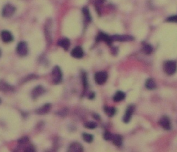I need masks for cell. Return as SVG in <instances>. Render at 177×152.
Listing matches in <instances>:
<instances>
[{"mask_svg":"<svg viewBox=\"0 0 177 152\" xmlns=\"http://www.w3.org/2000/svg\"><path fill=\"white\" fill-rule=\"evenodd\" d=\"M177 65L176 62L169 61L167 62L164 66V70L168 75H172L177 71Z\"/></svg>","mask_w":177,"mask_h":152,"instance_id":"1","label":"cell"},{"mask_svg":"<svg viewBox=\"0 0 177 152\" xmlns=\"http://www.w3.org/2000/svg\"><path fill=\"white\" fill-rule=\"evenodd\" d=\"M15 7L10 4L6 5L2 10V15L5 18H10L15 13Z\"/></svg>","mask_w":177,"mask_h":152,"instance_id":"2","label":"cell"},{"mask_svg":"<svg viewBox=\"0 0 177 152\" xmlns=\"http://www.w3.org/2000/svg\"><path fill=\"white\" fill-rule=\"evenodd\" d=\"M52 76L53 81L55 84H59L61 82L62 78V73L59 66H56L54 67L52 71Z\"/></svg>","mask_w":177,"mask_h":152,"instance_id":"3","label":"cell"},{"mask_svg":"<svg viewBox=\"0 0 177 152\" xmlns=\"http://www.w3.org/2000/svg\"><path fill=\"white\" fill-rule=\"evenodd\" d=\"M17 51L19 55L25 56L28 53V47L25 41H20L17 46Z\"/></svg>","mask_w":177,"mask_h":152,"instance_id":"4","label":"cell"},{"mask_svg":"<svg viewBox=\"0 0 177 152\" xmlns=\"http://www.w3.org/2000/svg\"><path fill=\"white\" fill-rule=\"evenodd\" d=\"M108 75L106 72H98L94 76L95 81L98 84H103L107 80Z\"/></svg>","mask_w":177,"mask_h":152,"instance_id":"5","label":"cell"},{"mask_svg":"<svg viewBox=\"0 0 177 152\" xmlns=\"http://www.w3.org/2000/svg\"><path fill=\"white\" fill-rule=\"evenodd\" d=\"M134 109H135V107L132 105L128 107L127 109V111L125 112V114L122 119L124 122L127 123L130 122L131 118H132V113L134 112Z\"/></svg>","mask_w":177,"mask_h":152,"instance_id":"6","label":"cell"},{"mask_svg":"<svg viewBox=\"0 0 177 152\" xmlns=\"http://www.w3.org/2000/svg\"><path fill=\"white\" fill-rule=\"evenodd\" d=\"M111 39L113 41H130L134 40V38L130 36L127 35H114L111 36Z\"/></svg>","mask_w":177,"mask_h":152,"instance_id":"7","label":"cell"},{"mask_svg":"<svg viewBox=\"0 0 177 152\" xmlns=\"http://www.w3.org/2000/svg\"><path fill=\"white\" fill-rule=\"evenodd\" d=\"M96 40L97 41H104L106 44H107L109 45H111L112 44V43H113L111 36H109L106 35L103 33H100L97 36Z\"/></svg>","mask_w":177,"mask_h":152,"instance_id":"8","label":"cell"},{"mask_svg":"<svg viewBox=\"0 0 177 152\" xmlns=\"http://www.w3.org/2000/svg\"><path fill=\"white\" fill-rule=\"evenodd\" d=\"M1 37L2 41L5 43H10L13 40V36L10 31H3L1 33Z\"/></svg>","mask_w":177,"mask_h":152,"instance_id":"9","label":"cell"},{"mask_svg":"<svg viewBox=\"0 0 177 152\" xmlns=\"http://www.w3.org/2000/svg\"><path fill=\"white\" fill-rule=\"evenodd\" d=\"M83 51L80 46H77L75 47L72 51H71V55L74 58L76 59H81L83 56Z\"/></svg>","mask_w":177,"mask_h":152,"instance_id":"10","label":"cell"},{"mask_svg":"<svg viewBox=\"0 0 177 152\" xmlns=\"http://www.w3.org/2000/svg\"><path fill=\"white\" fill-rule=\"evenodd\" d=\"M160 125L164 129L166 130H169L171 128V122L169 121V119L166 116H163L162 117L160 120Z\"/></svg>","mask_w":177,"mask_h":152,"instance_id":"11","label":"cell"},{"mask_svg":"<svg viewBox=\"0 0 177 152\" xmlns=\"http://www.w3.org/2000/svg\"><path fill=\"white\" fill-rule=\"evenodd\" d=\"M44 88L41 86H36V88L33 90L31 93V96L34 99H36L39 96H41L44 93Z\"/></svg>","mask_w":177,"mask_h":152,"instance_id":"12","label":"cell"},{"mask_svg":"<svg viewBox=\"0 0 177 152\" xmlns=\"http://www.w3.org/2000/svg\"><path fill=\"white\" fill-rule=\"evenodd\" d=\"M51 105L50 104H46L43 107H41L39 109H37L36 112L38 115H44L50 110Z\"/></svg>","mask_w":177,"mask_h":152,"instance_id":"13","label":"cell"},{"mask_svg":"<svg viewBox=\"0 0 177 152\" xmlns=\"http://www.w3.org/2000/svg\"><path fill=\"white\" fill-rule=\"evenodd\" d=\"M57 44L65 50H68L70 46V41L67 38H64L59 41Z\"/></svg>","mask_w":177,"mask_h":152,"instance_id":"14","label":"cell"},{"mask_svg":"<svg viewBox=\"0 0 177 152\" xmlns=\"http://www.w3.org/2000/svg\"><path fill=\"white\" fill-rule=\"evenodd\" d=\"M69 152H82L83 151V147L81 144L75 142L72 143L69 148Z\"/></svg>","mask_w":177,"mask_h":152,"instance_id":"15","label":"cell"},{"mask_svg":"<svg viewBox=\"0 0 177 152\" xmlns=\"http://www.w3.org/2000/svg\"><path fill=\"white\" fill-rule=\"evenodd\" d=\"M125 98V94L122 91H117L113 96L114 101L116 102L122 101Z\"/></svg>","mask_w":177,"mask_h":152,"instance_id":"16","label":"cell"},{"mask_svg":"<svg viewBox=\"0 0 177 152\" xmlns=\"http://www.w3.org/2000/svg\"><path fill=\"white\" fill-rule=\"evenodd\" d=\"M113 142L118 147H120L122 145V137L119 135H115L113 136V138L112 139Z\"/></svg>","mask_w":177,"mask_h":152,"instance_id":"17","label":"cell"},{"mask_svg":"<svg viewBox=\"0 0 177 152\" xmlns=\"http://www.w3.org/2000/svg\"><path fill=\"white\" fill-rule=\"evenodd\" d=\"M145 86H146V87L148 89L153 90L155 88H156V84L155 82L154 81V80L153 79L149 78L146 82Z\"/></svg>","mask_w":177,"mask_h":152,"instance_id":"18","label":"cell"},{"mask_svg":"<svg viewBox=\"0 0 177 152\" xmlns=\"http://www.w3.org/2000/svg\"><path fill=\"white\" fill-rule=\"evenodd\" d=\"M104 112L109 117L113 116L116 113V109L113 107H104Z\"/></svg>","mask_w":177,"mask_h":152,"instance_id":"19","label":"cell"},{"mask_svg":"<svg viewBox=\"0 0 177 152\" xmlns=\"http://www.w3.org/2000/svg\"><path fill=\"white\" fill-rule=\"evenodd\" d=\"M82 12L83 15H84V17L85 18V20L87 22H90L91 20V17L90 13V11L87 7H84L82 9Z\"/></svg>","mask_w":177,"mask_h":152,"instance_id":"20","label":"cell"},{"mask_svg":"<svg viewBox=\"0 0 177 152\" xmlns=\"http://www.w3.org/2000/svg\"><path fill=\"white\" fill-rule=\"evenodd\" d=\"M83 139L85 142L87 143H91L93 140V136L88 133H83Z\"/></svg>","mask_w":177,"mask_h":152,"instance_id":"21","label":"cell"},{"mask_svg":"<svg viewBox=\"0 0 177 152\" xmlns=\"http://www.w3.org/2000/svg\"><path fill=\"white\" fill-rule=\"evenodd\" d=\"M85 126L87 128L93 130V129H94L96 128L97 125L96 123L94 122H87L85 124Z\"/></svg>","mask_w":177,"mask_h":152,"instance_id":"22","label":"cell"},{"mask_svg":"<svg viewBox=\"0 0 177 152\" xmlns=\"http://www.w3.org/2000/svg\"><path fill=\"white\" fill-rule=\"evenodd\" d=\"M143 52L147 55H150L152 53L153 48L150 45L146 44V45L144 46V47L143 48Z\"/></svg>","mask_w":177,"mask_h":152,"instance_id":"23","label":"cell"},{"mask_svg":"<svg viewBox=\"0 0 177 152\" xmlns=\"http://www.w3.org/2000/svg\"><path fill=\"white\" fill-rule=\"evenodd\" d=\"M113 136H114V135H113L111 132L106 131L104 133L103 137H104V139L106 141H111V140H112V139L113 138Z\"/></svg>","mask_w":177,"mask_h":152,"instance_id":"24","label":"cell"},{"mask_svg":"<svg viewBox=\"0 0 177 152\" xmlns=\"http://www.w3.org/2000/svg\"><path fill=\"white\" fill-rule=\"evenodd\" d=\"M11 88L10 86L8 85L7 83H0V89L2 90V91H10Z\"/></svg>","mask_w":177,"mask_h":152,"instance_id":"25","label":"cell"},{"mask_svg":"<svg viewBox=\"0 0 177 152\" xmlns=\"http://www.w3.org/2000/svg\"><path fill=\"white\" fill-rule=\"evenodd\" d=\"M82 82H83V85L85 89L87 88V84H88V82H87V75L85 73H83L82 74Z\"/></svg>","mask_w":177,"mask_h":152,"instance_id":"26","label":"cell"},{"mask_svg":"<svg viewBox=\"0 0 177 152\" xmlns=\"http://www.w3.org/2000/svg\"><path fill=\"white\" fill-rule=\"evenodd\" d=\"M167 20L168 22H170L177 23V15H173L168 17L167 19Z\"/></svg>","mask_w":177,"mask_h":152,"instance_id":"27","label":"cell"},{"mask_svg":"<svg viewBox=\"0 0 177 152\" xmlns=\"http://www.w3.org/2000/svg\"><path fill=\"white\" fill-rule=\"evenodd\" d=\"M28 142V138L27 137L22 138L21 139H20L18 141L19 143L20 144H24L27 143Z\"/></svg>","mask_w":177,"mask_h":152,"instance_id":"28","label":"cell"},{"mask_svg":"<svg viewBox=\"0 0 177 152\" xmlns=\"http://www.w3.org/2000/svg\"><path fill=\"white\" fill-rule=\"evenodd\" d=\"M25 151V152H34V151H35V150H34V148H33V147L31 146L27 147L26 148V150Z\"/></svg>","mask_w":177,"mask_h":152,"instance_id":"29","label":"cell"},{"mask_svg":"<svg viewBox=\"0 0 177 152\" xmlns=\"http://www.w3.org/2000/svg\"><path fill=\"white\" fill-rule=\"evenodd\" d=\"M94 97H95V94H94V93L91 92V93L90 94V95L88 96V99H93L94 98Z\"/></svg>","mask_w":177,"mask_h":152,"instance_id":"30","label":"cell"},{"mask_svg":"<svg viewBox=\"0 0 177 152\" xmlns=\"http://www.w3.org/2000/svg\"><path fill=\"white\" fill-rule=\"evenodd\" d=\"M93 116L94 117V118L95 119H96V120H100V119H101V117H100L99 115L98 114H94Z\"/></svg>","mask_w":177,"mask_h":152,"instance_id":"31","label":"cell"},{"mask_svg":"<svg viewBox=\"0 0 177 152\" xmlns=\"http://www.w3.org/2000/svg\"><path fill=\"white\" fill-rule=\"evenodd\" d=\"M1 51H0V56H1Z\"/></svg>","mask_w":177,"mask_h":152,"instance_id":"32","label":"cell"}]
</instances>
